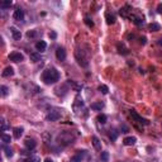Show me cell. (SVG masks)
Segmentation results:
<instances>
[{"label":"cell","mask_w":162,"mask_h":162,"mask_svg":"<svg viewBox=\"0 0 162 162\" xmlns=\"http://www.w3.org/2000/svg\"><path fill=\"white\" fill-rule=\"evenodd\" d=\"M60 80V74H58L57 68L54 67H50V68H46L42 74V81L47 85H52V84H56V82Z\"/></svg>","instance_id":"6da1fadb"},{"label":"cell","mask_w":162,"mask_h":162,"mask_svg":"<svg viewBox=\"0 0 162 162\" xmlns=\"http://www.w3.org/2000/svg\"><path fill=\"white\" fill-rule=\"evenodd\" d=\"M75 57H76V60L79 62V65L82 67H88L89 65V61H88V57L85 56V52L82 50H77L76 52H75Z\"/></svg>","instance_id":"7a4b0ae2"},{"label":"cell","mask_w":162,"mask_h":162,"mask_svg":"<svg viewBox=\"0 0 162 162\" xmlns=\"http://www.w3.org/2000/svg\"><path fill=\"white\" fill-rule=\"evenodd\" d=\"M74 139H75V137L72 136L71 133H68V132H65V133H62V134L58 136V142L62 143V144H65V146L72 143V142H74Z\"/></svg>","instance_id":"3957f363"},{"label":"cell","mask_w":162,"mask_h":162,"mask_svg":"<svg viewBox=\"0 0 162 162\" xmlns=\"http://www.w3.org/2000/svg\"><path fill=\"white\" fill-rule=\"evenodd\" d=\"M60 118H61V113L56 109L50 110L47 114V120H50V122H57Z\"/></svg>","instance_id":"277c9868"},{"label":"cell","mask_w":162,"mask_h":162,"mask_svg":"<svg viewBox=\"0 0 162 162\" xmlns=\"http://www.w3.org/2000/svg\"><path fill=\"white\" fill-rule=\"evenodd\" d=\"M86 154H88L86 151H77L76 154H74V156H72L71 162H81V161H84V158L86 157Z\"/></svg>","instance_id":"5b68a950"},{"label":"cell","mask_w":162,"mask_h":162,"mask_svg":"<svg viewBox=\"0 0 162 162\" xmlns=\"http://www.w3.org/2000/svg\"><path fill=\"white\" fill-rule=\"evenodd\" d=\"M9 60L12 62H22L24 60V56L20 52H12L9 54Z\"/></svg>","instance_id":"8992f818"},{"label":"cell","mask_w":162,"mask_h":162,"mask_svg":"<svg viewBox=\"0 0 162 162\" xmlns=\"http://www.w3.org/2000/svg\"><path fill=\"white\" fill-rule=\"evenodd\" d=\"M130 115H132V118L136 120V122L142 123V124H144V125H148V120H146L144 118H142L141 115H138L136 112H134V110H132V112H130Z\"/></svg>","instance_id":"52a82bcc"},{"label":"cell","mask_w":162,"mask_h":162,"mask_svg":"<svg viewBox=\"0 0 162 162\" xmlns=\"http://www.w3.org/2000/svg\"><path fill=\"white\" fill-rule=\"evenodd\" d=\"M56 57L58 61H63L66 58V51H65L63 47H58L56 50Z\"/></svg>","instance_id":"ba28073f"},{"label":"cell","mask_w":162,"mask_h":162,"mask_svg":"<svg viewBox=\"0 0 162 162\" xmlns=\"http://www.w3.org/2000/svg\"><path fill=\"white\" fill-rule=\"evenodd\" d=\"M13 18H14V20H17V22H22V20L24 19V12L22 9L14 10V13H13Z\"/></svg>","instance_id":"9c48e42d"},{"label":"cell","mask_w":162,"mask_h":162,"mask_svg":"<svg viewBox=\"0 0 162 162\" xmlns=\"http://www.w3.org/2000/svg\"><path fill=\"white\" fill-rule=\"evenodd\" d=\"M10 33H12L13 38L15 41H19L22 38V33H20V30L18 28H15V27H10Z\"/></svg>","instance_id":"30bf717a"},{"label":"cell","mask_w":162,"mask_h":162,"mask_svg":"<svg viewBox=\"0 0 162 162\" xmlns=\"http://www.w3.org/2000/svg\"><path fill=\"white\" fill-rule=\"evenodd\" d=\"M130 19H132V22L136 24V26H143L144 24V19H143V17H138V15H130Z\"/></svg>","instance_id":"8fae6325"},{"label":"cell","mask_w":162,"mask_h":162,"mask_svg":"<svg viewBox=\"0 0 162 162\" xmlns=\"http://www.w3.org/2000/svg\"><path fill=\"white\" fill-rule=\"evenodd\" d=\"M137 142V138L136 137H125V138L123 139V143L124 146H134Z\"/></svg>","instance_id":"7c38bea8"},{"label":"cell","mask_w":162,"mask_h":162,"mask_svg":"<svg viewBox=\"0 0 162 162\" xmlns=\"http://www.w3.org/2000/svg\"><path fill=\"white\" fill-rule=\"evenodd\" d=\"M117 48H118V52L120 54H124V56H125V54L129 53V50L125 46H124L123 43H118V44H117Z\"/></svg>","instance_id":"4fadbf2b"},{"label":"cell","mask_w":162,"mask_h":162,"mask_svg":"<svg viewBox=\"0 0 162 162\" xmlns=\"http://www.w3.org/2000/svg\"><path fill=\"white\" fill-rule=\"evenodd\" d=\"M24 143H26V147L28 148V150H33V148H36V146H37V142L33 138H27Z\"/></svg>","instance_id":"5bb4252c"},{"label":"cell","mask_w":162,"mask_h":162,"mask_svg":"<svg viewBox=\"0 0 162 162\" xmlns=\"http://www.w3.org/2000/svg\"><path fill=\"white\" fill-rule=\"evenodd\" d=\"M1 75H3V77H10V76H13V75H14V68L10 67V66L5 67V70L3 71Z\"/></svg>","instance_id":"9a60e30c"},{"label":"cell","mask_w":162,"mask_h":162,"mask_svg":"<svg viewBox=\"0 0 162 162\" xmlns=\"http://www.w3.org/2000/svg\"><path fill=\"white\" fill-rule=\"evenodd\" d=\"M91 141H92V146L95 147V150L101 151V142H100V139H99L96 136H94V137L91 138Z\"/></svg>","instance_id":"2e32d148"},{"label":"cell","mask_w":162,"mask_h":162,"mask_svg":"<svg viewBox=\"0 0 162 162\" xmlns=\"http://www.w3.org/2000/svg\"><path fill=\"white\" fill-rule=\"evenodd\" d=\"M23 132H24V129L22 128V127H17V128H14V129H13V136H14V138L19 139L20 137H22Z\"/></svg>","instance_id":"e0dca14e"},{"label":"cell","mask_w":162,"mask_h":162,"mask_svg":"<svg viewBox=\"0 0 162 162\" xmlns=\"http://www.w3.org/2000/svg\"><path fill=\"white\" fill-rule=\"evenodd\" d=\"M36 48L37 51H41V52H44L47 48V43L44 42V41H38V42L36 43Z\"/></svg>","instance_id":"ac0fdd59"},{"label":"cell","mask_w":162,"mask_h":162,"mask_svg":"<svg viewBox=\"0 0 162 162\" xmlns=\"http://www.w3.org/2000/svg\"><path fill=\"white\" fill-rule=\"evenodd\" d=\"M105 18H106V23H108V24H114L115 20H117L115 15L112 14V13H106V14H105Z\"/></svg>","instance_id":"d6986e66"},{"label":"cell","mask_w":162,"mask_h":162,"mask_svg":"<svg viewBox=\"0 0 162 162\" xmlns=\"http://www.w3.org/2000/svg\"><path fill=\"white\" fill-rule=\"evenodd\" d=\"M103 108H104V103H101V101L92 103V104H91V109L92 110H101Z\"/></svg>","instance_id":"ffe728a7"},{"label":"cell","mask_w":162,"mask_h":162,"mask_svg":"<svg viewBox=\"0 0 162 162\" xmlns=\"http://www.w3.org/2000/svg\"><path fill=\"white\" fill-rule=\"evenodd\" d=\"M148 28H150L151 32H158V30L161 29V26L158 23H151Z\"/></svg>","instance_id":"44dd1931"},{"label":"cell","mask_w":162,"mask_h":162,"mask_svg":"<svg viewBox=\"0 0 162 162\" xmlns=\"http://www.w3.org/2000/svg\"><path fill=\"white\" fill-rule=\"evenodd\" d=\"M3 150H4V152H5V156L8 157V158H10L13 156V150L10 147H6V146H3Z\"/></svg>","instance_id":"7402d4cb"},{"label":"cell","mask_w":162,"mask_h":162,"mask_svg":"<svg viewBox=\"0 0 162 162\" xmlns=\"http://www.w3.org/2000/svg\"><path fill=\"white\" fill-rule=\"evenodd\" d=\"M23 162H41V158L38 156H29L28 158H26Z\"/></svg>","instance_id":"603a6c76"},{"label":"cell","mask_w":162,"mask_h":162,"mask_svg":"<svg viewBox=\"0 0 162 162\" xmlns=\"http://www.w3.org/2000/svg\"><path fill=\"white\" fill-rule=\"evenodd\" d=\"M39 60H41V54H39V53H37V52L30 53V61H33V62H38Z\"/></svg>","instance_id":"cb8c5ba5"},{"label":"cell","mask_w":162,"mask_h":162,"mask_svg":"<svg viewBox=\"0 0 162 162\" xmlns=\"http://www.w3.org/2000/svg\"><path fill=\"white\" fill-rule=\"evenodd\" d=\"M106 115L105 114H99L98 115V118H96V120H98V123H100V124H105L106 123Z\"/></svg>","instance_id":"d4e9b609"},{"label":"cell","mask_w":162,"mask_h":162,"mask_svg":"<svg viewBox=\"0 0 162 162\" xmlns=\"http://www.w3.org/2000/svg\"><path fill=\"white\" fill-rule=\"evenodd\" d=\"M128 9H130L128 5H125L124 8L120 9V15H123V17H125V18H127V17H128V13L130 12V10H128Z\"/></svg>","instance_id":"484cf974"},{"label":"cell","mask_w":162,"mask_h":162,"mask_svg":"<svg viewBox=\"0 0 162 162\" xmlns=\"http://www.w3.org/2000/svg\"><path fill=\"white\" fill-rule=\"evenodd\" d=\"M118 134H119V132H117L115 129H112V130H110V134H109L110 139H112V141H115L117 138H118Z\"/></svg>","instance_id":"4316f807"},{"label":"cell","mask_w":162,"mask_h":162,"mask_svg":"<svg viewBox=\"0 0 162 162\" xmlns=\"http://www.w3.org/2000/svg\"><path fill=\"white\" fill-rule=\"evenodd\" d=\"M100 158L103 162H108L109 161V153L106 152V151H103L101 154H100Z\"/></svg>","instance_id":"83f0119b"},{"label":"cell","mask_w":162,"mask_h":162,"mask_svg":"<svg viewBox=\"0 0 162 162\" xmlns=\"http://www.w3.org/2000/svg\"><path fill=\"white\" fill-rule=\"evenodd\" d=\"M1 141L5 144H9L12 142V138H10V136H8V134H1Z\"/></svg>","instance_id":"f1b7e54d"},{"label":"cell","mask_w":162,"mask_h":162,"mask_svg":"<svg viewBox=\"0 0 162 162\" xmlns=\"http://www.w3.org/2000/svg\"><path fill=\"white\" fill-rule=\"evenodd\" d=\"M99 91H100L101 94L105 95V94H108V92H109V88L106 85H100V86H99Z\"/></svg>","instance_id":"f546056e"},{"label":"cell","mask_w":162,"mask_h":162,"mask_svg":"<svg viewBox=\"0 0 162 162\" xmlns=\"http://www.w3.org/2000/svg\"><path fill=\"white\" fill-rule=\"evenodd\" d=\"M12 4H13L12 0H6V1H3L1 4H0V6H1L3 9H5V8H10V6H12Z\"/></svg>","instance_id":"4dcf8cb0"},{"label":"cell","mask_w":162,"mask_h":162,"mask_svg":"<svg viewBox=\"0 0 162 162\" xmlns=\"http://www.w3.org/2000/svg\"><path fill=\"white\" fill-rule=\"evenodd\" d=\"M0 90H1V96H6V95H8V88H6V86L3 85L1 88H0Z\"/></svg>","instance_id":"1f68e13d"},{"label":"cell","mask_w":162,"mask_h":162,"mask_svg":"<svg viewBox=\"0 0 162 162\" xmlns=\"http://www.w3.org/2000/svg\"><path fill=\"white\" fill-rule=\"evenodd\" d=\"M6 128H8V124H6L4 118H1V130H3V132H5Z\"/></svg>","instance_id":"d6a6232c"},{"label":"cell","mask_w":162,"mask_h":162,"mask_svg":"<svg viewBox=\"0 0 162 162\" xmlns=\"http://www.w3.org/2000/svg\"><path fill=\"white\" fill-rule=\"evenodd\" d=\"M27 36L32 38V37H36V36H37V32H36V30H30V32L27 33Z\"/></svg>","instance_id":"836d02e7"},{"label":"cell","mask_w":162,"mask_h":162,"mask_svg":"<svg viewBox=\"0 0 162 162\" xmlns=\"http://www.w3.org/2000/svg\"><path fill=\"white\" fill-rule=\"evenodd\" d=\"M85 23H86V24H88V26H89V27H92V26H94V23H92V22H91V20H90V19H89V18H88V17H86V18H85Z\"/></svg>","instance_id":"e575fe53"},{"label":"cell","mask_w":162,"mask_h":162,"mask_svg":"<svg viewBox=\"0 0 162 162\" xmlns=\"http://www.w3.org/2000/svg\"><path fill=\"white\" fill-rule=\"evenodd\" d=\"M157 13H160V14H162V4H160L157 6Z\"/></svg>","instance_id":"d590c367"},{"label":"cell","mask_w":162,"mask_h":162,"mask_svg":"<svg viewBox=\"0 0 162 162\" xmlns=\"http://www.w3.org/2000/svg\"><path fill=\"white\" fill-rule=\"evenodd\" d=\"M50 37H52V38H56V33H50Z\"/></svg>","instance_id":"8d00e7d4"},{"label":"cell","mask_w":162,"mask_h":162,"mask_svg":"<svg viewBox=\"0 0 162 162\" xmlns=\"http://www.w3.org/2000/svg\"><path fill=\"white\" fill-rule=\"evenodd\" d=\"M157 43H158V46H162V38H161V39H158V42H157Z\"/></svg>","instance_id":"74e56055"},{"label":"cell","mask_w":162,"mask_h":162,"mask_svg":"<svg viewBox=\"0 0 162 162\" xmlns=\"http://www.w3.org/2000/svg\"><path fill=\"white\" fill-rule=\"evenodd\" d=\"M44 162H53V161L51 160V158H46V160H44Z\"/></svg>","instance_id":"f35d334b"},{"label":"cell","mask_w":162,"mask_h":162,"mask_svg":"<svg viewBox=\"0 0 162 162\" xmlns=\"http://www.w3.org/2000/svg\"><path fill=\"white\" fill-rule=\"evenodd\" d=\"M118 162H120V161H118Z\"/></svg>","instance_id":"ab89813d"}]
</instances>
